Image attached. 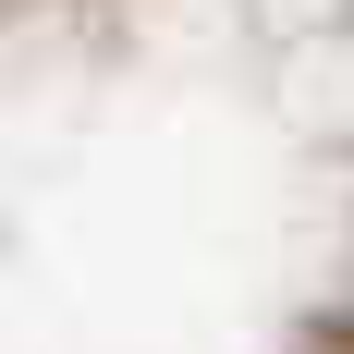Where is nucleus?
<instances>
[]
</instances>
